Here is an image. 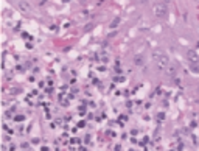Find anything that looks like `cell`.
Returning <instances> with one entry per match:
<instances>
[{
	"label": "cell",
	"mask_w": 199,
	"mask_h": 151,
	"mask_svg": "<svg viewBox=\"0 0 199 151\" xmlns=\"http://www.w3.org/2000/svg\"><path fill=\"white\" fill-rule=\"evenodd\" d=\"M152 59L156 62V66L159 69H167L170 66V58L165 52H160V50H156L152 53Z\"/></svg>",
	"instance_id": "6da1fadb"
},
{
	"label": "cell",
	"mask_w": 199,
	"mask_h": 151,
	"mask_svg": "<svg viewBox=\"0 0 199 151\" xmlns=\"http://www.w3.org/2000/svg\"><path fill=\"white\" fill-rule=\"evenodd\" d=\"M187 61H188L193 72H199V56H198V53L195 50L187 52Z\"/></svg>",
	"instance_id": "7a4b0ae2"
},
{
	"label": "cell",
	"mask_w": 199,
	"mask_h": 151,
	"mask_svg": "<svg viewBox=\"0 0 199 151\" xmlns=\"http://www.w3.org/2000/svg\"><path fill=\"white\" fill-rule=\"evenodd\" d=\"M152 11H154V14H156L157 17L165 19V17H167V14H168L167 3H165V2H156V3H154V6H152Z\"/></svg>",
	"instance_id": "3957f363"
}]
</instances>
